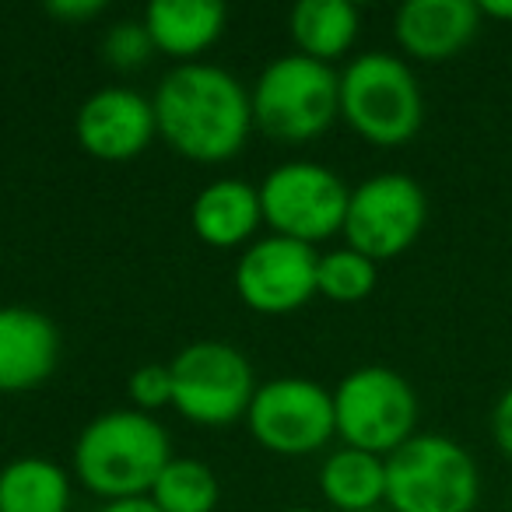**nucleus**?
I'll use <instances>...</instances> for the list:
<instances>
[{
  "label": "nucleus",
  "mask_w": 512,
  "mask_h": 512,
  "mask_svg": "<svg viewBox=\"0 0 512 512\" xmlns=\"http://www.w3.org/2000/svg\"><path fill=\"white\" fill-rule=\"evenodd\" d=\"M379 264H372L369 256L355 253L351 246H337L320 253V267H316V288L323 299L330 302H362L376 292Z\"/></svg>",
  "instance_id": "21"
},
{
  "label": "nucleus",
  "mask_w": 512,
  "mask_h": 512,
  "mask_svg": "<svg viewBox=\"0 0 512 512\" xmlns=\"http://www.w3.org/2000/svg\"><path fill=\"white\" fill-rule=\"evenodd\" d=\"M316 267H320L316 246L271 232L267 239H256L253 246L242 249L235 264V292L253 313L288 316L320 295Z\"/></svg>",
  "instance_id": "11"
},
{
  "label": "nucleus",
  "mask_w": 512,
  "mask_h": 512,
  "mask_svg": "<svg viewBox=\"0 0 512 512\" xmlns=\"http://www.w3.org/2000/svg\"><path fill=\"white\" fill-rule=\"evenodd\" d=\"M172 407L200 428H225L246 418L256 397V372L225 341H193L169 362Z\"/></svg>",
  "instance_id": "7"
},
{
  "label": "nucleus",
  "mask_w": 512,
  "mask_h": 512,
  "mask_svg": "<svg viewBox=\"0 0 512 512\" xmlns=\"http://www.w3.org/2000/svg\"><path fill=\"white\" fill-rule=\"evenodd\" d=\"M358 8L348 0H299L288 18V29L295 39V53L309 60L330 64L348 57L358 39Z\"/></svg>",
  "instance_id": "17"
},
{
  "label": "nucleus",
  "mask_w": 512,
  "mask_h": 512,
  "mask_svg": "<svg viewBox=\"0 0 512 512\" xmlns=\"http://www.w3.org/2000/svg\"><path fill=\"white\" fill-rule=\"evenodd\" d=\"M341 116L362 141L400 148L425 123V95L404 60L372 50L341 71Z\"/></svg>",
  "instance_id": "4"
},
{
  "label": "nucleus",
  "mask_w": 512,
  "mask_h": 512,
  "mask_svg": "<svg viewBox=\"0 0 512 512\" xmlns=\"http://www.w3.org/2000/svg\"><path fill=\"white\" fill-rule=\"evenodd\" d=\"M151 102L158 134L190 162H228L253 127L246 85L218 64H176L158 81Z\"/></svg>",
  "instance_id": "1"
},
{
  "label": "nucleus",
  "mask_w": 512,
  "mask_h": 512,
  "mask_svg": "<svg viewBox=\"0 0 512 512\" xmlns=\"http://www.w3.org/2000/svg\"><path fill=\"white\" fill-rule=\"evenodd\" d=\"M491 435H495V446L502 449L505 460H512V383L502 390V397L495 400V411H491Z\"/></svg>",
  "instance_id": "24"
},
{
  "label": "nucleus",
  "mask_w": 512,
  "mask_h": 512,
  "mask_svg": "<svg viewBox=\"0 0 512 512\" xmlns=\"http://www.w3.org/2000/svg\"><path fill=\"white\" fill-rule=\"evenodd\" d=\"M151 53H155V43L148 36V25L141 22H120L109 29L106 36V60L120 71H134V67L148 64Z\"/></svg>",
  "instance_id": "22"
},
{
  "label": "nucleus",
  "mask_w": 512,
  "mask_h": 512,
  "mask_svg": "<svg viewBox=\"0 0 512 512\" xmlns=\"http://www.w3.org/2000/svg\"><path fill=\"white\" fill-rule=\"evenodd\" d=\"M71 474L43 456H18L0 467V512H67Z\"/></svg>",
  "instance_id": "19"
},
{
  "label": "nucleus",
  "mask_w": 512,
  "mask_h": 512,
  "mask_svg": "<svg viewBox=\"0 0 512 512\" xmlns=\"http://www.w3.org/2000/svg\"><path fill=\"white\" fill-rule=\"evenodd\" d=\"M320 495L337 512H372L386 505V456L341 446L320 467Z\"/></svg>",
  "instance_id": "18"
},
{
  "label": "nucleus",
  "mask_w": 512,
  "mask_h": 512,
  "mask_svg": "<svg viewBox=\"0 0 512 512\" xmlns=\"http://www.w3.org/2000/svg\"><path fill=\"white\" fill-rule=\"evenodd\" d=\"M169 460L172 442L165 425L137 407L99 414L74 442V477L106 502L148 495Z\"/></svg>",
  "instance_id": "2"
},
{
  "label": "nucleus",
  "mask_w": 512,
  "mask_h": 512,
  "mask_svg": "<svg viewBox=\"0 0 512 512\" xmlns=\"http://www.w3.org/2000/svg\"><path fill=\"white\" fill-rule=\"evenodd\" d=\"M60 334L50 316L29 306L0 309V393H25L57 372Z\"/></svg>",
  "instance_id": "14"
},
{
  "label": "nucleus",
  "mask_w": 512,
  "mask_h": 512,
  "mask_svg": "<svg viewBox=\"0 0 512 512\" xmlns=\"http://www.w3.org/2000/svg\"><path fill=\"white\" fill-rule=\"evenodd\" d=\"M253 439L278 456H309L337 435L334 390L316 379L281 376L256 386L246 411Z\"/></svg>",
  "instance_id": "10"
},
{
  "label": "nucleus",
  "mask_w": 512,
  "mask_h": 512,
  "mask_svg": "<svg viewBox=\"0 0 512 512\" xmlns=\"http://www.w3.org/2000/svg\"><path fill=\"white\" fill-rule=\"evenodd\" d=\"M74 134L92 158L127 162L158 137L155 102L134 88H99L81 102Z\"/></svg>",
  "instance_id": "12"
},
{
  "label": "nucleus",
  "mask_w": 512,
  "mask_h": 512,
  "mask_svg": "<svg viewBox=\"0 0 512 512\" xmlns=\"http://www.w3.org/2000/svg\"><path fill=\"white\" fill-rule=\"evenodd\" d=\"M249 106L253 123L271 141L309 144L341 116V74L320 60L288 53L260 71Z\"/></svg>",
  "instance_id": "3"
},
{
  "label": "nucleus",
  "mask_w": 512,
  "mask_h": 512,
  "mask_svg": "<svg viewBox=\"0 0 512 512\" xmlns=\"http://www.w3.org/2000/svg\"><path fill=\"white\" fill-rule=\"evenodd\" d=\"M144 25L155 53H165L179 64H197L200 53L218 43L225 29V8L214 0H151Z\"/></svg>",
  "instance_id": "16"
},
{
  "label": "nucleus",
  "mask_w": 512,
  "mask_h": 512,
  "mask_svg": "<svg viewBox=\"0 0 512 512\" xmlns=\"http://www.w3.org/2000/svg\"><path fill=\"white\" fill-rule=\"evenodd\" d=\"M285 512H316V509H309V505H295V509H285Z\"/></svg>",
  "instance_id": "28"
},
{
  "label": "nucleus",
  "mask_w": 512,
  "mask_h": 512,
  "mask_svg": "<svg viewBox=\"0 0 512 512\" xmlns=\"http://www.w3.org/2000/svg\"><path fill=\"white\" fill-rule=\"evenodd\" d=\"M481 470L467 446L418 432L386 456V505L393 512H474Z\"/></svg>",
  "instance_id": "5"
},
{
  "label": "nucleus",
  "mask_w": 512,
  "mask_h": 512,
  "mask_svg": "<svg viewBox=\"0 0 512 512\" xmlns=\"http://www.w3.org/2000/svg\"><path fill=\"white\" fill-rule=\"evenodd\" d=\"M148 498L162 512H214L221 502V481L204 460L172 456Z\"/></svg>",
  "instance_id": "20"
},
{
  "label": "nucleus",
  "mask_w": 512,
  "mask_h": 512,
  "mask_svg": "<svg viewBox=\"0 0 512 512\" xmlns=\"http://www.w3.org/2000/svg\"><path fill=\"white\" fill-rule=\"evenodd\" d=\"M348 197L351 190L344 179L320 162H285L260 183L264 225H271L274 235L306 246L344 232Z\"/></svg>",
  "instance_id": "8"
},
{
  "label": "nucleus",
  "mask_w": 512,
  "mask_h": 512,
  "mask_svg": "<svg viewBox=\"0 0 512 512\" xmlns=\"http://www.w3.org/2000/svg\"><path fill=\"white\" fill-rule=\"evenodd\" d=\"M418 393L390 365H358L337 383L334 418L344 446L390 456L418 435Z\"/></svg>",
  "instance_id": "6"
},
{
  "label": "nucleus",
  "mask_w": 512,
  "mask_h": 512,
  "mask_svg": "<svg viewBox=\"0 0 512 512\" xmlns=\"http://www.w3.org/2000/svg\"><path fill=\"white\" fill-rule=\"evenodd\" d=\"M481 22L474 0H407L393 15V36L407 57L442 64L474 43Z\"/></svg>",
  "instance_id": "13"
},
{
  "label": "nucleus",
  "mask_w": 512,
  "mask_h": 512,
  "mask_svg": "<svg viewBox=\"0 0 512 512\" xmlns=\"http://www.w3.org/2000/svg\"><path fill=\"white\" fill-rule=\"evenodd\" d=\"M127 393L137 411L151 414L158 407H172V369L162 362H148L127 379Z\"/></svg>",
  "instance_id": "23"
},
{
  "label": "nucleus",
  "mask_w": 512,
  "mask_h": 512,
  "mask_svg": "<svg viewBox=\"0 0 512 512\" xmlns=\"http://www.w3.org/2000/svg\"><path fill=\"white\" fill-rule=\"evenodd\" d=\"M481 18H491V22H512V0H481Z\"/></svg>",
  "instance_id": "27"
},
{
  "label": "nucleus",
  "mask_w": 512,
  "mask_h": 512,
  "mask_svg": "<svg viewBox=\"0 0 512 512\" xmlns=\"http://www.w3.org/2000/svg\"><path fill=\"white\" fill-rule=\"evenodd\" d=\"M102 11H106L102 0H50L46 4V15L57 22H92Z\"/></svg>",
  "instance_id": "25"
},
{
  "label": "nucleus",
  "mask_w": 512,
  "mask_h": 512,
  "mask_svg": "<svg viewBox=\"0 0 512 512\" xmlns=\"http://www.w3.org/2000/svg\"><path fill=\"white\" fill-rule=\"evenodd\" d=\"M190 225L204 246L235 249L246 246L264 225L260 207V186H249L246 179H214L193 197Z\"/></svg>",
  "instance_id": "15"
},
{
  "label": "nucleus",
  "mask_w": 512,
  "mask_h": 512,
  "mask_svg": "<svg viewBox=\"0 0 512 512\" xmlns=\"http://www.w3.org/2000/svg\"><path fill=\"white\" fill-rule=\"evenodd\" d=\"M428 221V197L418 179L404 172H379L351 190L344 214V239L355 253L379 260H397L418 242Z\"/></svg>",
  "instance_id": "9"
},
{
  "label": "nucleus",
  "mask_w": 512,
  "mask_h": 512,
  "mask_svg": "<svg viewBox=\"0 0 512 512\" xmlns=\"http://www.w3.org/2000/svg\"><path fill=\"white\" fill-rule=\"evenodd\" d=\"M99 512H162V509H158L148 495H141V498H120V502H106Z\"/></svg>",
  "instance_id": "26"
}]
</instances>
